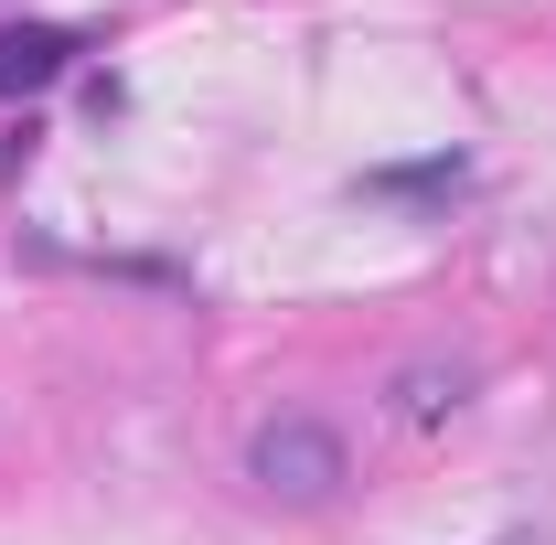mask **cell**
<instances>
[{
    "label": "cell",
    "instance_id": "1",
    "mask_svg": "<svg viewBox=\"0 0 556 545\" xmlns=\"http://www.w3.org/2000/svg\"><path fill=\"white\" fill-rule=\"evenodd\" d=\"M247 471L268 481V492H289V503H332L343 492V439L321 417H268L257 449H247Z\"/></svg>",
    "mask_w": 556,
    "mask_h": 545
},
{
    "label": "cell",
    "instance_id": "2",
    "mask_svg": "<svg viewBox=\"0 0 556 545\" xmlns=\"http://www.w3.org/2000/svg\"><path fill=\"white\" fill-rule=\"evenodd\" d=\"M65 65H75V33H54V22L0 33V97H33V86H54Z\"/></svg>",
    "mask_w": 556,
    "mask_h": 545
}]
</instances>
